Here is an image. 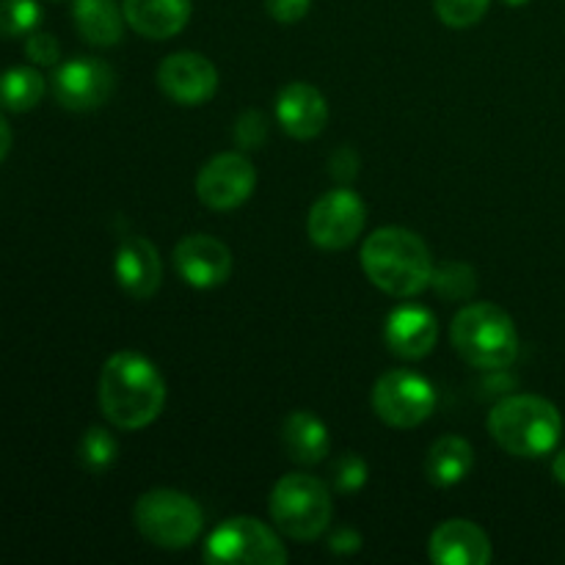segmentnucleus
Returning <instances> with one entry per match:
<instances>
[{
	"instance_id": "nucleus-1",
	"label": "nucleus",
	"mask_w": 565,
	"mask_h": 565,
	"mask_svg": "<svg viewBox=\"0 0 565 565\" xmlns=\"http://www.w3.org/2000/svg\"><path fill=\"white\" fill-rule=\"evenodd\" d=\"M166 406V381L152 359L138 351H119L99 373V408L119 430H141Z\"/></svg>"
},
{
	"instance_id": "nucleus-2",
	"label": "nucleus",
	"mask_w": 565,
	"mask_h": 565,
	"mask_svg": "<svg viewBox=\"0 0 565 565\" xmlns=\"http://www.w3.org/2000/svg\"><path fill=\"white\" fill-rule=\"evenodd\" d=\"M362 268L379 290L395 298H414L434 279V257L423 237L403 226H381L364 241Z\"/></svg>"
},
{
	"instance_id": "nucleus-3",
	"label": "nucleus",
	"mask_w": 565,
	"mask_h": 565,
	"mask_svg": "<svg viewBox=\"0 0 565 565\" xmlns=\"http://www.w3.org/2000/svg\"><path fill=\"white\" fill-rule=\"evenodd\" d=\"M489 434L508 456L544 458L561 441L563 417L546 397L511 395L491 408Z\"/></svg>"
},
{
	"instance_id": "nucleus-4",
	"label": "nucleus",
	"mask_w": 565,
	"mask_h": 565,
	"mask_svg": "<svg viewBox=\"0 0 565 565\" xmlns=\"http://www.w3.org/2000/svg\"><path fill=\"white\" fill-rule=\"evenodd\" d=\"M450 340L458 356L478 370H508L519 356V331L511 315L489 301L467 303L452 318Z\"/></svg>"
},
{
	"instance_id": "nucleus-5",
	"label": "nucleus",
	"mask_w": 565,
	"mask_h": 565,
	"mask_svg": "<svg viewBox=\"0 0 565 565\" xmlns=\"http://www.w3.org/2000/svg\"><path fill=\"white\" fill-rule=\"evenodd\" d=\"M268 511L281 535L307 544V541H318L329 530L334 505H331L323 480L292 472L274 486Z\"/></svg>"
},
{
	"instance_id": "nucleus-6",
	"label": "nucleus",
	"mask_w": 565,
	"mask_h": 565,
	"mask_svg": "<svg viewBox=\"0 0 565 565\" xmlns=\"http://www.w3.org/2000/svg\"><path fill=\"white\" fill-rule=\"evenodd\" d=\"M136 527L160 550H188L204 527V513L193 497L174 489H152L132 508Z\"/></svg>"
},
{
	"instance_id": "nucleus-7",
	"label": "nucleus",
	"mask_w": 565,
	"mask_h": 565,
	"mask_svg": "<svg viewBox=\"0 0 565 565\" xmlns=\"http://www.w3.org/2000/svg\"><path fill=\"white\" fill-rule=\"evenodd\" d=\"M204 561L213 565H285L279 533L252 516L226 519L204 541Z\"/></svg>"
},
{
	"instance_id": "nucleus-8",
	"label": "nucleus",
	"mask_w": 565,
	"mask_h": 565,
	"mask_svg": "<svg viewBox=\"0 0 565 565\" xmlns=\"http://www.w3.org/2000/svg\"><path fill=\"white\" fill-rule=\"evenodd\" d=\"M373 412L390 428L408 430L423 425L436 412V390L414 370H390L373 386Z\"/></svg>"
},
{
	"instance_id": "nucleus-9",
	"label": "nucleus",
	"mask_w": 565,
	"mask_h": 565,
	"mask_svg": "<svg viewBox=\"0 0 565 565\" xmlns=\"http://www.w3.org/2000/svg\"><path fill=\"white\" fill-rule=\"evenodd\" d=\"M367 224V207L351 188H334L312 204L307 215L309 241L326 252L353 246Z\"/></svg>"
},
{
	"instance_id": "nucleus-10",
	"label": "nucleus",
	"mask_w": 565,
	"mask_h": 565,
	"mask_svg": "<svg viewBox=\"0 0 565 565\" xmlns=\"http://www.w3.org/2000/svg\"><path fill=\"white\" fill-rule=\"evenodd\" d=\"M50 86L61 108L86 114L108 103L116 88V72L94 55H77L55 66Z\"/></svg>"
},
{
	"instance_id": "nucleus-11",
	"label": "nucleus",
	"mask_w": 565,
	"mask_h": 565,
	"mask_svg": "<svg viewBox=\"0 0 565 565\" xmlns=\"http://www.w3.org/2000/svg\"><path fill=\"white\" fill-rule=\"evenodd\" d=\"M257 188V169L241 152L215 154L202 166L196 177V196L204 207L215 213H230L241 207Z\"/></svg>"
},
{
	"instance_id": "nucleus-12",
	"label": "nucleus",
	"mask_w": 565,
	"mask_h": 565,
	"mask_svg": "<svg viewBox=\"0 0 565 565\" xmlns=\"http://www.w3.org/2000/svg\"><path fill=\"white\" fill-rule=\"evenodd\" d=\"M158 86L171 103L193 108V105H204L215 97L218 70L207 55L182 50V53L166 55L163 64L158 66Z\"/></svg>"
},
{
	"instance_id": "nucleus-13",
	"label": "nucleus",
	"mask_w": 565,
	"mask_h": 565,
	"mask_svg": "<svg viewBox=\"0 0 565 565\" xmlns=\"http://www.w3.org/2000/svg\"><path fill=\"white\" fill-rule=\"evenodd\" d=\"M174 268L188 287L213 290L232 276V252L210 235H185L174 246Z\"/></svg>"
},
{
	"instance_id": "nucleus-14",
	"label": "nucleus",
	"mask_w": 565,
	"mask_h": 565,
	"mask_svg": "<svg viewBox=\"0 0 565 565\" xmlns=\"http://www.w3.org/2000/svg\"><path fill=\"white\" fill-rule=\"evenodd\" d=\"M114 270L121 290L136 298V301L152 298L160 290V281H163V263H160L158 248L141 235H127L119 243Z\"/></svg>"
},
{
	"instance_id": "nucleus-15",
	"label": "nucleus",
	"mask_w": 565,
	"mask_h": 565,
	"mask_svg": "<svg viewBox=\"0 0 565 565\" xmlns=\"http://www.w3.org/2000/svg\"><path fill=\"white\" fill-rule=\"evenodd\" d=\"M384 340L386 348L406 362L425 359L439 340L436 315L419 303H403V307L392 309L390 318H386Z\"/></svg>"
},
{
	"instance_id": "nucleus-16",
	"label": "nucleus",
	"mask_w": 565,
	"mask_h": 565,
	"mask_svg": "<svg viewBox=\"0 0 565 565\" xmlns=\"http://www.w3.org/2000/svg\"><path fill=\"white\" fill-rule=\"evenodd\" d=\"M276 119L287 136L309 141V138H318L329 125V103L312 83L296 81L281 88L276 97Z\"/></svg>"
},
{
	"instance_id": "nucleus-17",
	"label": "nucleus",
	"mask_w": 565,
	"mask_h": 565,
	"mask_svg": "<svg viewBox=\"0 0 565 565\" xmlns=\"http://www.w3.org/2000/svg\"><path fill=\"white\" fill-rule=\"evenodd\" d=\"M430 561L436 565H489L494 557L483 527L469 519H450L430 535Z\"/></svg>"
},
{
	"instance_id": "nucleus-18",
	"label": "nucleus",
	"mask_w": 565,
	"mask_h": 565,
	"mask_svg": "<svg viewBox=\"0 0 565 565\" xmlns=\"http://www.w3.org/2000/svg\"><path fill=\"white\" fill-rule=\"evenodd\" d=\"M121 11L138 36L163 42L188 25L193 0H121Z\"/></svg>"
},
{
	"instance_id": "nucleus-19",
	"label": "nucleus",
	"mask_w": 565,
	"mask_h": 565,
	"mask_svg": "<svg viewBox=\"0 0 565 565\" xmlns=\"http://www.w3.org/2000/svg\"><path fill=\"white\" fill-rule=\"evenodd\" d=\"M281 445H285L290 461L301 463V467H315L331 450L329 428L318 414L292 412L281 425Z\"/></svg>"
},
{
	"instance_id": "nucleus-20",
	"label": "nucleus",
	"mask_w": 565,
	"mask_h": 565,
	"mask_svg": "<svg viewBox=\"0 0 565 565\" xmlns=\"http://www.w3.org/2000/svg\"><path fill=\"white\" fill-rule=\"evenodd\" d=\"M72 20L83 42L92 47H114L125 36V11L116 0H75Z\"/></svg>"
},
{
	"instance_id": "nucleus-21",
	"label": "nucleus",
	"mask_w": 565,
	"mask_h": 565,
	"mask_svg": "<svg viewBox=\"0 0 565 565\" xmlns=\"http://www.w3.org/2000/svg\"><path fill=\"white\" fill-rule=\"evenodd\" d=\"M475 469V450L461 436H441L425 456V478L436 489L463 483Z\"/></svg>"
},
{
	"instance_id": "nucleus-22",
	"label": "nucleus",
	"mask_w": 565,
	"mask_h": 565,
	"mask_svg": "<svg viewBox=\"0 0 565 565\" xmlns=\"http://www.w3.org/2000/svg\"><path fill=\"white\" fill-rule=\"evenodd\" d=\"M47 81L33 66H11L0 75V108L11 114H25L42 103Z\"/></svg>"
},
{
	"instance_id": "nucleus-23",
	"label": "nucleus",
	"mask_w": 565,
	"mask_h": 565,
	"mask_svg": "<svg viewBox=\"0 0 565 565\" xmlns=\"http://www.w3.org/2000/svg\"><path fill=\"white\" fill-rule=\"evenodd\" d=\"M430 287L447 301H469L478 290V276L467 263H441L434 268Z\"/></svg>"
},
{
	"instance_id": "nucleus-24",
	"label": "nucleus",
	"mask_w": 565,
	"mask_h": 565,
	"mask_svg": "<svg viewBox=\"0 0 565 565\" xmlns=\"http://www.w3.org/2000/svg\"><path fill=\"white\" fill-rule=\"evenodd\" d=\"M77 458H81L83 469L99 475L116 463V458H119V441L105 428H88L83 434L81 447H77Z\"/></svg>"
},
{
	"instance_id": "nucleus-25",
	"label": "nucleus",
	"mask_w": 565,
	"mask_h": 565,
	"mask_svg": "<svg viewBox=\"0 0 565 565\" xmlns=\"http://www.w3.org/2000/svg\"><path fill=\"white\" fill-rule=\"evenodd\" d=\"M42 22V9L36 0H0V36H31Z\"/></svg>"
},
{
	"instance_id": "nucleus-26",
	"label": "nucleus",
	"mask_w": 565,
	"mask_h": 565,
	"mask_svg": "<svg viewBox=\"0 0 565 565\" xmlns=\"http://www.w3.org/2000/svg\"><path fill=\"white\" fill-rule=\"evenodd\" d=\"M491 0H434V11L447 28H472L489 14Z\"/></svg>"
},
{
	"instance_id": "nucleus-27",
	"label": "nucleus",
	"mask_w": 565,
	"mask_h": 565,
	"mask_svg": "<svg viewBox=\"0 0 565 565\" xmlns=\"http://www.w3.org/2000/svg\"><path fill=\"white\" fill-rule=\"evenodd\" d=\"M331 483L340 494H356L367 483V461L359 452H345L331 463Z\"/></svg>"
},
{
	"instance_id": "nucleus-28",
	"label": "nucleus",
	"mask_w": 565,
	"mask_h": 565,
	"mask_svg": "<svg viewBox=\"0 0 565 565\" xmlns=\"http://www.w3.org/2000/svg\"><path fill=\"white\" fill-rule=\"evenodd\" d=\"M268 138V121L259 110H246L235 121V143L243 149H259Z\"/></svg>"
},
{
	"instance_id": "nucleus-29",
	"label": "nucleus",
	"mask_w": 565,
	"mask_h": 565,
	"mask_svg": "<svg viewBox=\"0 0 565 565\" xmlns=\"http://www.w3.org/2000/svg\"><path fill=\"white\" fill-rule=\"evenodd\" d=\"M25 55L31 64L36 66H58L61 58V44L53 33L33 31L31 36H25Z\"/></svg>"
},
{
	"instance_id": "nucleus-30",
	"label": "nucleus",
	"mask_w": 565,
	"mask_h": 565,
	"mask_svg": "<svg viewBox=\"0 0 565 565\" xmlns=\"http://www.w3.org/2000/svg\"><path fill=\"white\" fill-rule=\"evenodd\" d=\"M309 6L312 0H265V9L281 25H292V22H301L309 14Z\"/></svg>"
},
{
	"instance_id": "nucleus-31",
	"label": "nucleus",
	"mask_w": 565,
	"mask_h": 565,
	"mask_svg": "<svg viewBox=\"0 0 565 565\" xmlns=\"http://www.w3.org/2000/svg\"><path fill=\"white\" fill-rule=\"evenodd\" d=\"M329 169H331V174H334L340 182H351L353 177L359 174V154L353 152L351 147L337 149V152L331 154V160H329Z\"/></svg>"
},
{
	"instance_id": "nucleus-32",
	"label": "nucleus",
	"mask_w": 565,
	"mask_h": 565,
	"mask_svg": "<svg viewBox=\"0 0 565 565\" xmlns=\"http://www.w3.org/2000/svg\"><path fill=\"white\" fill-rule=\"evenodd\" d=\"M329 550L337 555H353L362 550V535L351 527H340L329 535Z\"/></svg>"
},
{
	"instance_id": "nucleus-33",
	"label": "nucleus",
	"mask_w": 565,
	"mask_h": 565,
	"mask_svg": "<svg viewBox=\"0 0 565 565\" xmlns=\"http://www.w3.org/2000/svg\"><path fill=\"white\" fill-rule=\"evenodd\" d=\"M9 149H11V127H9V121H6V116L0 114V163L6 160Z\"/></svg>"
},
{
	"instance_id": "nucleus-34",
	"label": "nucleus",
	"mask_w": 565,
	"mask_h": 565,
	"mask_svg": "<svg viewBox=\"0 0 565 565\" xmlns=\"http://www.w3.org/2000/svg\"><path fill=\"white\" fill-rule=\"evenodd\" d=\"M552 472H555L557 483L565 486V450H561L555 456V463H552Z\"/></svg>"
},
{
	"instance_id": "nucleus-35",
	"label": "nucleus",
	"mask_w": 565,
	"mask_h": 565,
	"mask_svg": "<svg viewBox=\"0 0 565 565\" xmlns=\"http://www.w3.org/2000/svg\"><path fill=\"white\" fill-rule=\"evenodd\" d=\"M502 3H505V6H524V3H530V0H502Z\"/></svg>"
}]
</instances>
